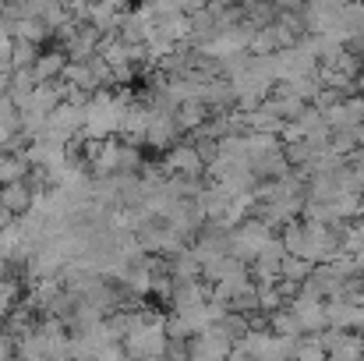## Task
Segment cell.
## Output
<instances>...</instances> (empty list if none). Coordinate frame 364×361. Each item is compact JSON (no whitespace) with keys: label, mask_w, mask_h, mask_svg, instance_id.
<instances>
[{"label":"cell","mask_w":364,"mask_h":361,"mask_svg":"<svg viewBox=\"0 0 364 361\" xmlns=\"http://www.w3.org/2000/svg\"><path fill=\"white\" fill-rule=\"evenodd\" d=\"M272 238V227L265 220H241L237 227L227 231V251L241 262H255V255Z\"/></svg>","instance_id":"1"},{"label":"cell","mask_w":364,"mask_h":361,"mask_svg":"<svg viewBox=\"0 0 364 361\" xmlns=\"http://www.w3.org/2000/svg\"><path fill=\"white\" fill-rule=\"evenodd\" d=\"M322 347H326V358L333 361H358L364 355V337L354 330H336V326H326L318 333Z\"/></svg>","instance_id":"2"},{"label":"cell","mask_w":364,"mask_h":361,"mask_svg":"<svg viewBox=\"0 0 364 361\" xmlns=\"http://www.w3.org/2000/svg\"><path fill=\"white\" fill-rule=\"evenodd\" d=\"M181 127L173 110H163V107H149V127H145V145L156 149V152H166L173 142H177Z\"/></svg>","instance_id":"3"},{"label":"cell","mask_w":364,"mask_h":361,"mask_svg":"<svg viewBox=\"0 0 364 361\" xmlns=\"http://www.w3.org/2000/svg\"><path fill=\"white\" fill-rule=\"evenodd\" d=\"M163 170L166 174H188V177H202L205 170V159L198 152L195 142H173L166 149V159H163Z\"/></svg>","instance_id":"4"},{"label":"cell","mask_w":364,"mask_h":361,"mask_svg":"<svg viewBox=\"0 0 364 361\" xmlns=\"http://www.w3.org/2000/svg\"><path fill=\"white\" fill-rule=\"evenodd\" d=\"M290 312L297 315L304 333H322L326 330V298H311V294H297L294 301H287Z\"/></svg>","instance_id":"5"},{"label":"cell","mask_w":364,"mask_h":361,"mask_svg":"<svg viewBox=\"0 0 364 361\" xmlns=\"http://www.w3.org/2000/svg\"><path fill=\"white\" fill-rule=\"evenodd\" d=\"M64 68H68L64 46L60 50H39L36 53V64H32V75H36V82H53V78H60Z\"/></svg>","instance_id":"6"},{"label":"cell","mask_w":364,"mask_h":361,"mask_svg":"<svg viewBox=\"0 0 364 361\" xmlns=\"http://www.w3.org/2000/svg\"><path fill=\"white\" fill-rule=\"evenodd\" d=\"M32 206V184L28 181H11V184H0V209L21 216L25 209Z\"/></svg>","instance_id":"7"},{"label":"cell","mask_w":364,"mask_h":361,"mask_svg":"<svg viewBox=\"0 0 364 361\" xmlns=\"http://www.w3.org/2000/svg\"><path fill=\"white\" fill-rule=\"evenodd\" d=\"M173 117H177V127H181V131H195L198 124L209 120V107H205L202 100H184V103L173 107Z\"/></svg>","instance_id":"8"},{"label":"cell","mask_w":364,"mask_h":361,"mask_svg":"<svg viewBox=\"0 0 364 361\" xmlns=\"http://www.w3.org/2000/svg\"><path fill=\"white\" fill-rule=\"evenodd\" d=\"M28 170H32V163H28V156H25V152H4V159H0V184L25 181V177H28Z\"/></svg>","instance_id":"9"},{"label":"cell","mask_w":364,"mask_h":361,"mask_svg":"<svg viewBox=\"0 0 364 361\" xmlns=\"http://www.w3.org/2000/svg\"><path fill=\"white\" fill-rule=\"evenodd\" d=\"M269 330H272V333H279V337H301V333H304V330H301V323H297V315L290 312V305H283V308L269 312Z\"/></svg>","instance_id":"10"},{"label":"cell","mask_w":364,"mask_h":361,"mask_svg":"<svg viewBox=\"0 0 364 361\" xmlns=\"http://www.w3.org/2000/svg\"><path fill=\"white\" fill-rule=\"evenodd\" d=\"M311 266H315V262H308V258H301V255H290V251H287V255H283V262H279V276H287V280H297V283H301V280L311 273Z\"/></svg>","instance_id":"11"},{"label":"cell","mask_w":364,"mask_h":361,"mask_svg":"<svg viewBox=\"0 0 364 361\" xmlns=\"http://www.w3.org/2000/svg\"><path fill=\"white\" fill-rule=\"evenodd\" d=\"M36 53H39L36 43L14 39V46H11V68H32V64H36Z\"/></svg>","instance_id":"12"},{"label":"cell","mask_w":364,"mask_h":361,"mask_svg":"<svg viewBox=\"0 0 364 361\" xmlns=\"http://www.w3.org/2000/svg\"><path fill=\"white\" fill-rule=\"evenodd\" d=\"M11 46H14V32L0 21V61H11Z\"/></svg>","instance_id":"13"},{"label":"cell","mask_w":364,"mask_h":361,"mask_svg":"<svg viewBox=\"0 0 364 361\" xmlns=\"http://www.w3.org/2000/svg\"><path fill=\"white\" fill-rule=\"evenodd\" d=\"M358 287H364V269H361V273H358Z\"/></svg>","instance_id":"14"}]
</instances>
